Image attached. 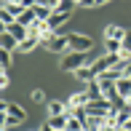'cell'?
I'll return each instance as SVG.
<instances>
[{
	"mask_svg": "<svg viewBox=\"0 0 131 131\" xmlns=\"http://www.w3.org/2000/svg\"><path fill=\"white\" fill-rule=\"evenodd\" d=\"M46 48L48 51H53V53H64L70 48V40H67V35H53V38L46 43Z\"/></svg>",
	"mask_w": 131,
	"mask_h": 131,
	"instance_id": "4",
	"label": "cell"
},
{
	"mask_svg": "<svg viewBox=\"0 0 131 131\" xmlns=\"http://www.w3.org/2000/svg\"><path fill=\"white\" fill-rule=\"evenodd\" d=\"M8 64H11V51H5V48H0V67H8Z\"/></svg>",
	"mask_w": 131,
	"mask_h": 131,
	"instance_id": "20",
	"label": "cell"
},
{
	"mask_svg": "<svg viewBox=\"0 0 131 131\" xmlns=\"http://www.w3.org/2000/svg\"><path fill=\"white\" fill-rule=\"evenodd\" d=\"M78 5V0H59V5H56V11H64V14H70V11Z\"/></svg>",
	"mask_w": 131,
	"mask_h": 131,
	"instance_id": "18",
	"label": "cell"
},
{
	"mask_svg": "<svg viewBox=\"0 0 131 131\" xmlns=\"http://www.w3.org/2000/svg\"><path fill=\"white\" fill-rule=\"evenodd\" d=\"M48 115H64L67 112V102H48Z\"/></svg>",
	"mask_w": 131,
	"mask_h": 131,
	"instance_id": "12",
	"label": "cell"
},
{
	"mask_svg": "<svg viewBox=\"0 0 131 131\" xmlns=\"http://www.w3.org/2000/svg\"><path fill=\"white\" fill-rule=\"evenodd\" d=\"M121 128H123V126H121ZM126 128H131V121H128V123H126Z\"/></svg>",
	"mask_w": 131,
	"mask_h": 131,
	"instance_id": "30",
	"label": "cell"
},
{
	"mask_svg": "<svg viewBox=\"0 0 131 131\" xmlns=\"http://www.w3.org/2000/svg\"><path fill=\"white\" fill-rule=\"evenodd\" d=\"M67 40H70V51H83V53H91V48H94V40L88 38V35L70 32V35H67Z\"/></svg>",
	"mask_w": 131,
	"mask_h": 131,
	"instance_id": "2",
	"label": "cell"
},
{
	"mask_svg": "<svg viewBox=\"0 0 131 131\" xmlns=\"http://www.w3.org/2000/svg\"><path fill=\"white\" fill-rule=\"evenodd\" d=\"M38 43H40V40H38V38H27V40H24V43H21V46H19V48H21V51H24V53H27V51H32V48H35V46H38Z\"/></svg>",
	"mask_w": 131,
	"mask_h": 131,
	"instance_id": "19",
	"label": "cell"
},
{
	"mask_svg": "<svg viewBox=\"0 0 131 131\" xmlns=\"http://www.w3.org/2000/svg\"><path fill=\"white\" fill-rule=\"evenodd\" d=\"M48 126H53V128H67V115H48Z\"/></svg>",
	"mask_w": 131,
	"mask_h": 131,
	"instance_id": "13",
	"label": "cell"
},
{
	"mask_svg": "<svg viewBox=\"0 0 131 131\" xmlns=\"http://www.w3.org/2000/svg\"><path fill=\"white\" fill-rule=\"evenodd\" d=\"M0 86L8 88V75H5V70H3V75H0Z\"/></svg>",
	"mask_w": 131,
	"mask_h": 131,
	"instance_id": "24",
	"label": "cell"
},
{
	"mask_svg": "<svg viewBox=\"0 0 131 131\" xmlns=\"http://www.w3.org/2000/svg\"><path fill=\"white\" fill-rule=\"evenodd\" d=\"M67 19H70V14H64V11H53V14L48 16V27L53 29V32H56V29L62 27L64 21H67Z\"/></svg>",
	"mask_w": 131,
	"mask_h": 131,
	"instance_id": "7",
	"label": "cell"
},
{
	"mask_svg": "<svg viewBox=\"0 0 131 131\" xmlns=\"http://www.w3.org/2000/svg\"><path fill=\"white\" fill-rule=\"evenodd\" d=\"M107 53H121L123 51V40H107Z\"/></svg>",
	"mask_w": 131,
	"mask_h": 131,
	"instance_id": "17",
	"label": "cell"
},
{
	"mask_svg": "<svg viewBox=\"0 0 131 131\" xmlns=\"http://www.w3.org/2000/svg\"><path fill=\"white\" fill-rule=\"evenodd\" d=\"M78 5H83V8H91V5H96V0H80Z\"/></svg>",
	"mask_w": 131,
	"mask_h": 131,
	"instance_id": "22",
	"label": "cell"
},
{
	"mask_svg": "<svg viewBox=\"0 0 131 131\" xmlns=\"http://www.w3.org/2000/svg\"><path fill=\"white\" fill-rule=\"evenodd\" d=\"M3 8H5V11H11L14 16H19L21 11H24V5H21V0H16V3H3Z\"/></svg>",
	"mask_w": 131,
	"mask_h": 131,
	"instance_id": "15",
	"label": "cell"
},
{
	"mask_svg": "<svg viewBox=\"0 0 131 131\" xmlns=\"http://www.w3.org/2000/svg\"><path fill=\"white\" fill-rule=\"evenodd\" d=\"M123 51L131 53V32H126V38H123Z\"/></svg>",
	"mask_w": 131,
	"mask_h": 131,
	"instance_id": "21",
	"label": "cell"
},
{
	"mask_svg": "<svg viewBox=\"0 0 131 131\" xmlns=\"http://www.w3.org/2000/svg\"><path fill=\"white\" fill-rule=\"evenodd\" d=\"M104 38L107 40H123V38H126V29L118 27V24H110V27L104 29Z\"/></svg>",
	"mask_w": 131,
	"mask_h": 131,
	"instance_id": "11",
	"label": "cell"
},
{
	"mask_svg": "<svg viewBox=\"0 0 131 131\" xmlns=\"http://www.w3.org/2000/svg\"><path fill=\"white\" fill-rule=\"evenodd\" d=\"M78 3H80V0H78Z\"/></svg>",
	"mask_w": 131,
	"mask_h": 131,
	"instance_id": "31",
	"label": "cell"
},
{
	"mask_svg": "<svg viewBox=\"0 0 131 131\" xmlns=\"http://www.w3.org/2000/svg\"><path fill=\"white\" fill-rule=\"evenodd\" d=\"M88 96L91 99H104V94H102V86H99V80H94V83H88Z\"/></svg>",
	"mask_w": 131,
	"mask_h": 131,
	"instance_id": "14",
	"label": "cell"
},
{
	"mask_svg": "<svg viewBox=\"0 0 131 131\" xmlns=\"http://www.w3.org/2000/svg\"><path fill=\"white\" fill-rule=\"evenodd\" d=\"M118 131H131V128H126V126H123V128H118Z\"/></svg>",
	"mask_w": 131,
	"mask_h": 131,
	"instance_id": "28",
	"label": "cell"
},
{
	"mask_svg": "<svg viewBox=\"0 0 131 131\" xmlns=\"http://www.w3.org/2000/svg\"><path fill=\"white\" fill-rule=\"evenodd\" d=\"M126 104H128V107H131V96H128V99H126Z\"/></svg>",
	"mask_w": 131,
	"mask_h": 131,
	"instance_id": "29",
	"label": "cell"
},
{
	"mask_svg": "<svg viewBox=\"0 0 131 131\" xmlns=\"http://www.w3.org/2000/svg\"><path fill=\"white\" fill-rule=\"evenodd\" d=\"M75 75H78V80H80V83H94V80H96V72L91 70V64H83V67H80Z\"/></svg>",
	"mask_w": 131,
	"mask_h": 131,
	"instance_id": "10",
	"label": "cell"
},
{
	"mask_svg": "<svg viewBox=\"0 0 131 131\" xmlns=\"http://www.w3.org/2000/svg\"><path fill=\"white\" fill-rule=\"evenodd\" d=\"M16 21H19V24H24V27L35 24V21H38V14H35V8H24L19 16H16Z\"/></svg>",
	"mask_w": 131,
	"mask_h": 131,
	"instance_id": "9",
	"label": "cell"
},
{
	"mask_svg": "<svg viewBox=\"0 0 131 131\" xmlns=\"http://www.w3.org/2000/svg\"><path fill=\"white\" fill-rule=\"evenodd\" d=\"M102 3H107V0H96V5H102Z\"/></svg>",
	"mask_w": 131,
	"mask_h": 131,
	"instance_id": "27",
	"label": "cell"
},
{
	"mask_svg": "<svg viewBox=\"0 0 131 131\" xmlns=\"http://www.w3.org/2000/svg\"><path fill=\"white\" fill-rule=\"evenodd\" d=\"M32 99H35V102H43L46 96H43V91H35V94H32Z\"/></svg>",
	"mask_w": 131,
	"mask_h": 131,
	"instance_id": "25",
	"label": "cell"
},
{
	"mask_svg": "<svg viewBox=\"0 0 131 131\" xmlns=\"http://www.w3.org/2000/svg\"><path fill=\"white\" fill-rule=\"evenodd\" d=\"M110 110H112V102H110V99H91V102L86 104V112H88V115H107Z\"/></svg>",
	"mask_w": 131,
	"mask_h": 131,
	"instance_id": "3",
	"label": "cell"
},
{
	"mask_svg": "<svg viewBox=\"0 0 131 131\" xmlns=\"http://www.w3.org/2000/svg\"><path fill=\"white\" fill-rule=\"evenodd\" d=\"M88 102H91L88 91H78V94H72V96L67 99V107H86Z\"/></svg>",
	"mask_w": 131,
	"mask_h": 131,
	"instance_id": "6",
	"label": "cell"
},
{
	"mask_svg": "<svg viewBox=\"0 0 131 131\" xmlns=\"http://www.w3.org/2000/svg\"><path fill=\"white\" fill-rule=\"evenodd\" d=\"M86 62H88V53H83V51H70V48H67V53H64L62 62H59V70H62V72H78Z\"/></svg>",
	"mask_w": 131,
	"mask_h": 131,
	"instance_id": "1",
	"label": "cell"
},
{
	"mask_svg": "<svg viewBox=\"0 0 131 131\" xmlns=\"http://www.w3.org/2000/svg\"><path fill=\"white\" fill-rule=\"evenodd\" d=\"M0 48H5V51H16V48H19V40H16L14 35L8 32V29H3V35H0Z\"/></svg>",
	"mask_w": 131,
	"mask_h": 131,
	"instance_id": "5",
	"label": "cell"
},
{
	"mask_svg": "<svg viewBox=\"0 0 131 131\" xmlns=\"http://www.w3.org/2000/svg\"><path fill=\"white\" fill-rule=\"evenodd\" d=\"M21 5H24V8H35V5H38V0H21Z\"/></svg>",
	"mask_w": 131,
	"mask_h": 131,
	"instance_id": "23",
	"label": "cell"
},
{
	"mask_svg": "<svg viewBox=\"0 0 131 131\" xmlns=\"http://www.w3.org/2000/svg\"><path fill=\"white\" fill-rule=\"evenodd\" d=\"M115 86H118V94H121V99L126 102V99L131 96V78H128V75H123L121 80H115Z\"/></svg>",
	"mask_w": 131,
	"mask_h": 131,
	"instance_id": "8",
	"label": "cell"
},
{
	"mask_svg": "<svg viewBox=\"0 0 131 131\" xmlns=\"http://www.w3.org/2000/svg\"><path fill=\"white\" fill-rule=\"evenodd\" d=\"M0 21H3V29H5V27H11V24L16 21V16L11 14V11H5V8H3V11H0Z\"/></svg>",
	"mask_w": 131,
	"mask_h": 131,
	"instance_id": "16",
	"label": "cell"
},
{
	"mask_svg": "<svg viewBox=\"0 0 131 131\" xmlns=\"http://www.w3.org/2000/svg\"><path fill=\"white\" fill-rule=\"evenodd\" d=\"M38 131H59V128H53V126H48V123H43V126H40Z\"/></svg>",
	"mask_w": 131,
	"mask_h": 131,
	"instance_id": "26",
	"label": "cell"
}]
</instances>
